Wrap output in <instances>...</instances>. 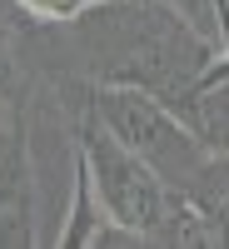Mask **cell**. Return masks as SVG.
I'll list each match as a JSON object with an SVG mask.
<instances>
[{
	"label": "cell",
	"mask_w": 229,
	"mask_h": 249,
	"mask_svg": "<svg viewBox=\"0 0 229 249\" xmlns=\"http://www.w3.org/2000/svg\"><path fill=\"white\" fill-rule=\"evenodd\" d=\"M20 55L30 80L130 85L179 110L214 70L219 45L164 0H105L75 20L20 25Z\"/></svg>",
	"instance_id": "1"
},
{
	"label": "cell",
	"mask_w": 229,
	"mask_h": 249,
	"mask_svg": "<svg viewBox=\"0 0 229 249\" xmlns=\"http://www.w3.org/2000/svg\"><path fill=\"white\" fill-rule=\"evenodd\" d=\"M90 100H95L100 120H105L135 155L150 160L155 175L170 184L175 195H190L199 184V175L210 170L214 144H204L199 130L175 105H164V100L144 95V90H130V85H90Z\"/></svg>",
	"instance_id": "2"
},
{
	"label": "cell",
	"mask_w": 229,
	"mask_h": 249,
	"mask_svg": "<svg viewBox=\"0 0 229 249\" xmlns=\"http://www.w3.org/2000/svg\"><path fill=\"white\" fill-rule=\"evenodd\" d=\"M75 140H80V155H85V164H90V179H95V195H100L105 219L120 224V230H130L135 244H144L150 230H155V219L170 210L175 190L155 175L150 160L135 155L130 144L100 120L90 90H85V105H80V115H75Z\"/></svg>",
	"instance_id": "3"
},
{
	"label": "cell",
	"mask_w": 229,
	"mask_h": 249,
	"mask_svg": "<svg viewBox=\"0 0 229 249\" xmlns=\"http://www.w3.org/2000/svg\"><path fill=\"white\" fill-rule=\"evenodd\" d=\"M40 144H35V115L30 90L0 105V249H35L40 234Z\"/></svg>",
	"instance_id": "4"
},
{
	"label": "cell",
	"mask_w": 229,
	"mask_h": 249,
	"mask_svg": "<svg viewBox=\"0 0 229 249\" xmlns=\"http://www.w3.org/2000/svg\"><path fill=\"white\" fill-rule=\"evenodd\" d=\"M100 230H105V210H100V195H95L85 155H75V164H70V195H65L60 230H55L50 244H60V249H95Z\"/></svg>",
	"instance_id": "5"
},
{
	"label": "cell",
	"mask_w": 229,
	"mask_h": 249,
	"mask_svg": "<svg viewBox=\"0 0 229 249\" xmlns=\"http://www.w3.org/2000/svg\"><path fill=\"white\" fill-rule=\"evenodd\" d=\"M30 90V70L20 55V20L0 15V105H10Z\"/></svg>",
	"instance_id": "6"
},
{
	"label": "cell",
	"mask_w": 229,
	"mask_h": 249,
	"mask_svg": "<svg viewBox=\"0 0 229 249\" xmlns=\"http://www.w3.org/2000/svg\"><path fill=\"white\" fill-rule=\"evenodd\" d=\"M10 5L25 20H75L90 5H105V0H10Z\"/></svg>",
	"instance_id": "7"
},
{
	"label": "cell",
	"mask_w": 229,
	"mask_h": 249,
	"mask_svg": "<svg viewBox=\"0 0 229 249\" xmlns=\"http://www.w3.org/2000/svg\"><path fill=\"white\" fill-rule=\"evenodd\" d=\"M204 80H229V55H219V60H214V70L204 75Z\"/></svg>",
	"instance_id": "8"
}]
</instances>
